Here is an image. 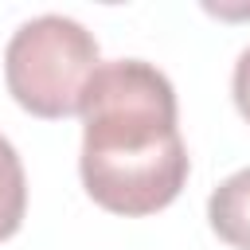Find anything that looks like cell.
<instances>
[{"instance_id": "1", "label": "cell", "mask_w": 250, "mask_h": 250, "mask_svg": "<svg viewBox=\"0 0 250 250\" xmlns=\"http://www.w3.org/2000/svg\"><path fill=\"white\" fill-rule=\"evenodd\" d=\"M82 188L113 215H156L188 184L180 105L164 70L145 59L98 62L82 102Z\"/></svg>"}, {"instance_id": "2", "label": "cell", "mask_w": 250, "mask_h": 250, "mask_svg": "<svg viewBox=\"0 0 250 250\" xmlns=\"http://www.w3.org/2000/svg\"><path fill=\"white\" fill-rule=\"evenodd\" d=\"M98 39L70 16H35L16 27L4 51V82L20 109L35 117L78 113L82 90L98 70Z\"/></svg>"}, {"instance_id": "3", "label": "cell", "mask_w": 250, "mask_h": 250, "mask_svg": "<svg viewBox=\"0 0 250 250\" xmlns=\"http://www.w3.org/2000/svg\"><path fill=\"white\" fill-rule=\"evenodd\" d=\"M207 219L211 230L234 246V250H250V168L230 172L207 199Z\"/></svg>"}, {"instance_id": "4", "label": "cell", "mask_w": 250, "mask_h": 250, "mask_svg": "<svg viewBox=\"0 0 250 250\" xmlns=\"http://www.w3.org/2000/svg\"><path fill=\"white\" fill-rule=\"evenodd\" d=\"M27 215V176H23V160L16 152V145L8 137H0V242L12 238L23 227Z\"/></svg>"}, {"instance_id": "5", "label": "cell", "mask_w": 250, "mask_h": 250, "mask_svg": "<svg viewBox=\"0 0 250 250\" xmlns=\"http://www.w3.org/2000/svg\"><path fill=\"white\" fill-rule=\"evenodd\" d=\"M230 94H234V105H238V113L246 117V125H250V47L238 55V62H234V78H230Z\"/></svg>"}]
</instances>
